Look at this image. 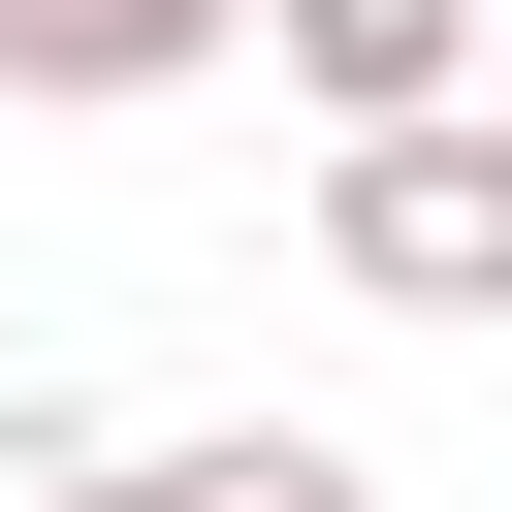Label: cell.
Listing matches in <instances>:
<instances>
[{"label": "cell", "mask_w": 512, "mask_h": 512, "mask_svg": "<svg viewBox=\"0 0 512 512\" xmlns=\"http://www.w3.org/2000/svg\"><path fill=\"white\" fill-rule=\"evenodd\" d=\"M320 256L384 288V320H512V128L448 96V128H352L320 160Z\"/></svg>", "instance_id": "1"}, {"label": "cell", "mask_w": 512, "mask_h": 512, "mask_svg": "<svg viewBox=\"0 0 512 512\" xmlns=\"http://www.w3.org/2000/svg\"><path fill=\"white\" fill-rule=\"evenodd\" d=\"M256 32H288L320 128H448V64H480V0H256Z\"/></svg>", "instance_id": "2"}, {"label": "cell", "mask_w": 512, "mask_h": 512, "mask_svg": "<svg viewBox=\"0 0 512 512\" xmlns=\"http://www.w3.org/2000/svg\"><path fill=\"white\" fill-rule=\"evenodd\" d=\"M256 0H0V96H192Z\"/></svg>", "instance_id": "3"}, {"label": "cell", "mask_w": 512, "mask_h": 512, "mask_svg": "<svg viewBox=\"0 0 512 512\" xmlns=\"http://www.w3.org/2000/svg\"><path fill=\"white\" fill-rule=\"evenodd\" d=\"M192 512H384V480H352L320 416H224V448H192Z\"/></svg>", "instance_id": "4"}, {"label": "cell", "mask_w": 512, "mask_h": 512, "mask_svg": "<svg viewBox=\"0 0 512 512\" xmlns=\"http://www.w3.org/2000/svg\"><path fill=\"white\" fill-rule=\"evenodd\" d=\"M32 512H192V448H96V480H32Z\"/></svg>", "instance_id": "5"}]
</instances>
